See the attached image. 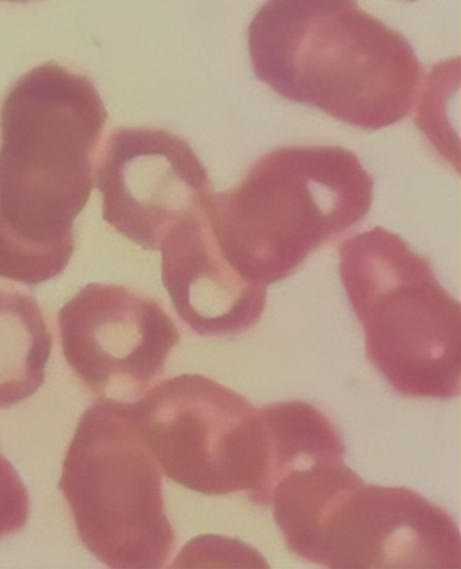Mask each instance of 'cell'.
Returning a JSON list of instances; mask_svg holds the SVG:
<instances>
[{
    "label": "cell",
    "instance_id": "obj_14",
    "mask_svg": "<svg viewBox=\"0 0 461 569\" xmlns=\"http://www.w3.org/2000/svg\"><path fill=\"white\" fill-rule=\"evenodd\" d=\"M0 2H27V0H0Z\"/></svg>",
    "mask_w": 461,
    "mask_h": 569
},
{
    "label": "cell",
    "instance_id": "obj_4",
    "mask_svg": "<svg viewBox=\"0 0 461 569\" xmlns=\"http://www.w3.org/2000/svg\"><path fill=\"white\" fill-rule=\"evenodd\" d=\"M339 256L342 286L377 371L403 397L458 398L461 306L431 260L382 227L342 242Z\"/></svg>",
    "mask_w": 461,
    "mask_h": 569
},
{
    "label": "cell",
    "instance_id": "obj_6",
    "mask_svg": "<svg viewBox=\"0 0 461 569\" xmlns=\"http://www.w3.org/2000/svg\"><path fill=\"white\" fill-rule=\"evenodd\" d=\"M133 411L168 479L208 497L248 492L257 502L267 470L264 425L241 393L184 373L152 387Z\"/></svg>",
    "mask_w": 461,
    "mask_h": 569
},
{
    "label": "cell",
    "instance_id": "obj_8",
    "mask_svg": "<svg viewBox=\"0 0 461 569\" xmlns=\"http://www.w3.org/2000/svg\"><path fill=\"white\" fill-rule=\"evenodd\" d=\"M309 562L333 569H460V531L421 493L359 479L329 503Z\"/></svg>",
    "mask_w": 461,
    "mask_h": 569
},
{
    "label": "cell",
    "instance_id": "obj_15",
    "mask_svg": "<svg viewBox=\"0 0 461 569\" xmlns=\"http://www.w3.org/2000/svg\"><path fill=\"white\" fill-rule=\"evenodd\" d=\"M411 2H413V0H411Z\"/></svg>",
    "mask_w": 461,
    "mask_h": 569
},
{
    "label": "cell",
    "instance_id": "obj_9",
    "mask_svg": "<svg viewBox=\"0 0 461 569\" xmlns=\"http://www.w3.org/2000/svg\"><path fill=\"white\" fill-rule=\"evenodd\" d=\"M96 184L104 222L147 250H159L174 224L213 192L190 143L154 128L116 129L98 161Z\"/></svg>",
    "mask_w": 461,
    "mask_h": 569
},
{
    "label": "cell",
    "instance_id": "obj_3",
    "mask_svg": "<svg viewBox=\"0 0 461 569\" xmlns=\"http://www.w3.org/2000/svg\"><path fill=\"white\" fill-rule=\"evenodd\" d=\"M373 179L352 150L284 147L261 156L233 189L211 192L204 211L229 264L273 284L369 216Z\"/></svg>",
    "mask_w": 461,
    "mask_h": 569
},
{
    "label": "cell",
    "instance_id": "obj_7",
    "mask_svg": "<svg viewBox=\"0 0 461 569\" xmlns=\"http://www.w3.org/2000/svg\"><path fill=\"white\" fill-rule=\"evenodd\" d=\"M58 322L68 366L99 399L120 402L144 396L180 341L158 300L117 284H87Z\"/></svg>",
    "mask_w": 461,
    "mask_h": 569
},
{
    "label": "cell",
    "instance_id": "obj_5",
    "mask_svg": "<svg viewBox=\"0 0 461 569\" xmlns=\"http://www.w3.org/2000/svg\"><path fill=\"white\" fill-rule=\"evenodd\" d=\"M59 487L84 547L113 569H159L177 546L163 472L133 403L99 399L80 418Z\"/></svg>",
    "mask_w": 461,
    "mask_h": 569
},
{
    "label": "cell",
    "instance_id": "obj_13",
    "mask_svg": "<svg viewBox=\"0 0 461 569\" xmlns=\"http://www.w3.org/2000/svg\"><path fill=\"white\" fill-rule=\"evenodd\" d=\"M30 499L27 486L11 462L0 452V539L27 527Z\"/></svg>",
    "mask_w": 461,
    "mask_h": 569
},
{
    "label": "cell",
    "instance_id": "obj_2",
    "mask_svg": "<svg viewBox=\"0 0 461 569\" xmlns=\"http://www.w3.org/2000/svg\"><path fill=\"white\" fill-rule=\"evenodd\" d=\"M257 78L361 130L410 116L423 68L410 42L357 0H267L248 29Z\"/></svg>",
    "mask_w": 461,
    "mask_h": 569
},
{
    "label": "cell",
    "instance_id": "obj_1",
    "mask_svg": "<svg viewBox=\"0 0 461 569\" xmlns=\"http://www.w3.org/2000/svg\"><path fill=\"white\" fill-rule=\"evenodd\" d=\"M108 118L92 80L54 61L10 87L0 106V279L36 287L66 271Z\"/></svg>",
    "mask_w": 461,
    "mask_h": 569
},
{
    "label": "cell",
    "instance_id": "obj_11",
    "mask_svg": "<svg viewBox=\"0 0 461 569\" xmlns=\"http://www.w3.org/2000/svg\"><path fill=\"white\" fill-rule=\"evenodd\" d=\"M52 346L37 299L0 289V410L23 402L41 389Z\"/></svg>",
    "mask_w": 461,
    "mask_h": 569
},
{
    "label": "cell",
    "instance_id": "obj_10",
    "mask_svg": "<svg viewBox=\"0 0 461 569\" xmlns=\"http://www.w3.org/2000/svg\"><path fill=\"white\" fill-rule=\"evenodd\" d=\"M204 204L174 224L161 242V279L180 320L197 335L245 333L263 316L267 286L242 278L229 264Z\"/></svg>",
    "mask_w": 461,
    "mask_h": 569
},
{
    "label": "cell",
    "instance_id": "obj_12",
    "mask_svg": "<svg viewBox=\"0 0 461 569\" xmlns=\"http://www.w3.org/2000/svg\"><path fill=\"white\" fill-rule=\"evenodd\" d=\"M264 425L267 470L263 490L254 505H270L277 481L299 462L344 458V441L334 423L302 400H288L259 409Z\"/></svg>",
    "mask_w": 461,
    "mask_h": 569
}]
</instances>
